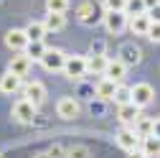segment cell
<instances>
[{"mask_svg":"<svg viewBox=\"0 0 160 158\" xmlns=\"http://www.w3.org/2000/svg\"><path fill=\"white\" fill-rule=\"evenodd\" d=\"M150 18H148V13H142V15H130V21H127V28L135 33V36H148V31H150Z\"/></svg>","mask_w":160,"mask_h":158,"instance_id":"obj_15","label":"cell"},{"mask_svg":"<svg viewBox=\"0 0 160 158\" xmlns=\"http://www.w3.org/2000/svg\"><path fill=\"white\" fill-rule=\"evenodd\" d=\"M46 97H48V92H46V87H43L41 82H28V84H23V100L33 102L36 107H41V105L46 102Z\"/></svg>","mask_w":160,"mask_h":158,"instance_id":"obj_8","label":"cell"},{"mask_svg":"<svg viewBox=\"0 0 160 158\" xmlns=\"http://www.w3.org/2000/svg\"><path fill=\"white\" fill-rule=\"evenodd\" d=\"M127 21H130V15L127 13H119V10H104V28L109 33H122L127 28Z\"/></svg>","mask_w":160,"mask_h":158,"instance_id":"obj_5","label":"cell"},{"mask_svg":"<svg viewBox=\"0 0 160 158\" xmlns=\"http://www.w3.org/2000/svg\"><path fill=\"white\" fill-rule=\"evenodd\" d=\"M66 158H92V150L87 145H71L66 150Z\"/></svg>","mask_w":160,"mask_h":158,"instance_id":"obj_27","label":"cell"},{"mask_svg":"<svg viewBox=\"0 0 160 158\" xmlns=\"http://www.w3.org/2000/svg\"><path fill=\"white\" fill-rule=\"evenodd\" d=\"M31 41H28V36H26V28H10L8 33H5V46L10 49V51H26V46H28Z\"/></svg>","mask_w":160,"mask_h":158,"instance_id":"obj_10","label":"cell"},{"mask_svg":"<svg viewBox=\"0 0 160 158\" xmlns=\"http://www.w3.org/2000/svg\"><path fill=\"white\" fill-rule=\"evenodd\" d=\"M117 145L122 148L125 153H137L140 145H142V138L137 135L135 128H119V133H117Z\"/></svg>","mask_w":160,"mask_h":158,"instance_id":"obj_2","label":"cell"},{"mask_svg":"<svg viewBox=\"0 0 160 158\" xmlns=\"http://www.w3.org/2000/svg\"><path fill=\"white\" fill-rule=\"evenodd\" d=\"M21 89H23V79L15 76L13 71H5L3 76H0V92H3V94H15Z\"/></svg>","mask_w":160,"mask_h":158,"instance_id":"obj_13","label":"cell"},{"mask_svg":"<svg viewBox=\"0 0 160 158\" xmlns=\"http://www.w3.org/2000/svg\"><path fill=\"white\" fill-rule=\"evenodd\" d=\"M117 82H112V79H107V76H102V79H99V82H97V87H94V92H97V97H99V100H114V92H117Z\"/></svg>","mask_w":160,"mask_h":158,"instance_id":"obj_16","label":"cell"},{"mask_svg":"<svg viewBox=\"0 0 160 158\" xmlns=\"http://www.w3.org/2000/svg\"><path fill=\"white\" fill-rule=\"evenodd\" d=\"M125 13L127 15H142V13H148L145 0H127V10Z\"/></svg>","mask_w":160,"mask_h":158,"instance_id":"obj_26","label":"cell"},{"mask_svg":"<svg viewBox=\"0 0 160 158\" xmlns=\"http://www.w3.org/2000/svg\"><path fill=\"white\" fill-rule=\"evenodd\" d=\"M152 100H155V89H152V84H148V82H137V84L132 87V102H135L140 110L148 107Z\"/></svg>","mask_w":160,"mask_h":158,"instance_id":"obj_6","label":"cell"},{"mask_svg":"<svg viewBox=\"0 0 160 158\" xmlns=\"http://www.w3.org/2000/svg\"><path fill=\"white\" fill-rule=\"evenodd\" d=\"M102 5H104V10H119V13H125L127 10V0H102Z\"/></svg>","mask_w":160,"mask_h":158,"instance_id":"obj_28","label":"cell"},{"mask_svg":"<svg viewBox=\"0 0 160 158\" xmlns=\"http://www.w3.org/2000/svg\"><path fill=\"white\" fill-rule=\"evenodd\" d=\"M152 135L160 138V117H155V125H152Z\"/></svg>","mask_w":160,"mask_h":158,"instance_id":"obj_32","label":"cell"},{"mask_svg":"<svg viewBox=\"0 0 160 158\" xmlns=\"http://www.w3.org/2000/svg\"><path fill=\"white\" fill-rule=\"evenodd\" d=\"M46 51H48V49H46V44H43V41H31V44L26 46V56L31 59V61H41Z\"/></svg>","mask_w":160,"mask_h":158,"instance_id":"obj_22","label":"cell"},{"mask_svg":"<svg viewBox=\"0 0 160 158\" xmlns=\"http://www.w3.org/2000/svg\"><path fill=\"white\" fill-rule=\"evenodd\" d=\"M107 64H109L107 54H92V56H87V71H89V74H102V76H104Z\"/></svg>","mask_w":160,"mask_h":158,"instance_id":"obj_17","label":"cell"},{"mask_svg":"<svg viewBox=\"0 0 160 158\" xmlns=\"http://www.w3.org/2000/svg\"><path fill=\"white\" fill-rule=\"evenodd\" d=\"M117 59H122L127 66L130 64H140V61H142V51H140V46H135V44H125L122 49H119Z\"/></svg>","mask_w":160,"mask_h":158,"instance_id":"obj_18","label":"cell"},{"mask_svg":"<svg viewBox=\"0 0 160 158\" xmlns=\"http://www.w3.org/2000/svg\"><path fill=\"white\" fill-rule=\"evenodd\" d=\"M152 125H155V117H140L135 123V130L140 138H148V135H152Z\"/></svg>","mask_w":160,"mask_h":158,"instance_id":"obj_23","label":"cell"},{"mask_svg":"<svg viewBox=\"0 0 160 158\" xmlns=\"http://www.w3.org/2000/svg\"><path fill=\"white\" fill-rule=\"evenodd\" d=\"M66 79H82L87 74V56H66V64L61 69Z\"/></svg>","mask_w":160,"mask_h":158,"instance_id":"obj_4","label":"cell"},{"mask_svg":"<svg viewBox=\"0 0 160 158\" xmlns=\"http://www.w3.org/2000/svg\"><path fill=\"white\" fill-rule=\"evenodd\" d=\"M125 74H127V64L122 61V59H109L104 76H107V79H112V82H117V84H122Z\"/></svg>","mask_w":160,"mask_h":158,"instance_id":"obj_14","label":"cell"},{"mask_svg":"<svg viewBox=\"0 0 160 158\" xmlns=\"http://www.w3.org/2000/svg\"><path fill=\"white\" fill-rule=\"evenodd\" d=\"M46 26H43V21H31L28 26H26V36H28V41H43L46 38Z\"/></svg>","mask_w":160,"mask_h":158,"instance_id":"obj_19","label":"cell"},{"mask_svg":"<svg viewBox=\"0 0 160 158\" xmlns=\"http://www.w3.org/2000/svg\"><path fill=\"white\" fill-rule=\"evenodd\" d=\"M155 5H160V0H145V8H148V10L155 8Z\"/></svg>","mask_w":160,"mask_h":158,"instance_id":"obj_33","label":"cell"},{"mask_svg":"<svg viewBox=\"0 0 160 158\" xmlns=\"http://www.w3.org/2000/svg\"><path fill=\"white\" fill-rule=\"evenodd\" d=\"M127 102H132V87L119 84V87H117V92H114V105L119 107V105H127Z\"/></svg>","mask_w":160,"mask_h":158,"instance_id":"obj_24","label":"cell"},{"mask_svg":"<svg viewBox=\"0 0 160 158\" xmlns=\"http://www.w3.org/2000/svg\"><path fill=\"white\" fill-rule=\"evenodd\" d=\"M140 112H142V110H140V107H137L135 102L119 105V107H117V120L122 123V128H135V123L140 120V117H142Z\"/></svg>","mask_w":160,"mask_h":158,"instance_id":"obj_7","label":"cell"},{"mask_svg":"<svg viewBox=\"0 0 160 158\" xmlns=\"http://www.w3.org/2000/svg\"><path fill=\"white\" fill-rule=\"evenodd\" d=\"M33 158H51V155H48V153H36Z\"/></svg>","mask_w":160,"mask_h":158,"instance_id":"obj_34","label":"cell"},{"mask_svg":"<svg viewBox=\"0 0 160 158\" xmlns=\"http://www.w3.org/2000/svg\"><path fill=\"white\" fill-rule=\"evenodd\" d=\"M140 150L145 153V158L160 155V138H155V135H148V138H142V145H140Z\"/></svg>","mask_w":160,"mask_h":158,"instance_id":"obj_21","label":"cell"},{"mask_svg":"<svg viewBox=\"0 0 160 158\" xmlns=\"http://www.w3.org/2000/svg\"><path fill=\"white\" fill-rule=\"evenodd\" d=\"M31 64H33V61H31V59L26 56V51H18V54H13V56H10L8 71H13L15 76H21V79H23V76L31 71Z\"/></svg>","mask_w":160,"mask_h":158,"instance_id":"obj_12","label":"cell"},{"mask_svg":"<svg viewBox=\"0 0 160 158\" xmlns=\"http://www.w3.org/2000/svg\"><path fill=\"white\" fill-rule=\"evenodd\" d=\"M69 5V0H46V13H66Z\"/></svg>","mask_w":160,"mask_h":158,"instance_id":"obj_25","label":"cell"},{"mask_svg":"<svg viewBox=\"0 0 160 158\" xmlns=\"http://www.w3.org/2000/svg\"><path fill=\"white\" fill-rule=\"evenodd\" d=\"M148 38H150V41L152 44H160V23H150V31H148Z\"/></svg>","mask_w":160,"mask_h":158,"instance_id":"obj_29","label":"cell"},{"mask_svg":"<svg viewBox=\"0 0 160 158\" xmlns=\"http://www.w3.org/2000/svg\"><path fill=\"white\" fill-rule=\"evenodd\" d=\"M43 26H46V31H64V26H66V15H64V13H46Z\"/></svg>","mask_w":160,"mask_h":158,"instance_id":"obj_20","label":"cell"},{"mask_svg":"<svg viewBox=\"0 0 160 158\" xmlns=\"http://www.w3.org/2000/svg\"><path fill=\"white\" fill-rule=\"evenodd\" d=\"M79 102L74 100V97H61V100L56 102V115L61 117V120H74V117H79Z\"/></svg>","mask_w":160,"mask_h":158,"instance_id":"obj_11","label":"cell"},{"mask_svg":"<svg viewBox=\"0 0 160 158\" xmlns=\"http://www.w3.org/2000/svg\"><path fill=\"white\" fill-rule=\"evenodd\" d=\"M46 153H48L51 158H64V155H66V150H64L61 145H51V148H48Z\"/></svg>","mask_w":160,"mask_h":158,"instance_id":"obj_30","label":"cell"},{"mask_svg":"<svg viewBox=\"0 0 160 158\" xmlns=\"http://www.w3.org/2000/svg\"><path fill=\"white\" fill-rule=\"evenodd\" d=\"M41 64H43L46 71H61L64 64H66V54L61 49H48L43 54V59H41Z\"/></svg>","mask_w":160,"mask_h":158,"instance_id":"obj_9","label":"cell"},{"mask_svg":"<svg viewBox=\"0 0 160 158\" xmlns=\"http://www.w3.org/2000/svg\"><path fill=\"white\" fill-rule=\"evenodd\" d=\"M36 112H38V107H36L33 102H28V100H23V97H21V100L13 105V120L28 125V123L36 120Z\"/></svg>","mask_w":160,"mask_h":158,"instance_id":"obj_3","label":"cell"},{"mask_svg":"<svg viewBox=\"0 0 160 158\" xmlns=\"http://www.w3.org/2000/svg\"><path fill=\"white\" fill-rule=\"evenodd\" d=\"M76 18H79L82 26H97L99 21H104V13L99 10V3H94V0H84V3L76 8Z\"/></svg>","mask_w":160,"mask_h":158,"instance_id":"obj_1","label":"cell"},{"mask_svg":"<svg viewBox=\"0 0 160 158\" xmlns=\"http://www.w3.org/2000/svg\"><path fill=\"white\" fill-rule=\"evenodd\" d=\"M148 18H150V21H155V23H160V5L150 8V10H148Z\"/></svg>","mask_w":160,"mask_h":158,"instance_id":"obj_31","label":"cell"},{"mask_svg":"<svg viewBox=\"0 0 160 158\" xmlns=\"http://www.w3.org/2000/svg\"><path fill=\"white\" fill-rule=\"evenodd\" d=\"M0 158H5V155H3V153H0Z\"/></svg>","mask_w":160,"mask_h":158,"instance_id":"obj_35","label":"cell"}]
</instances>
